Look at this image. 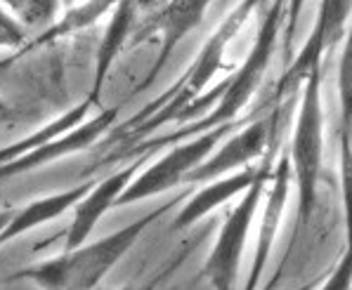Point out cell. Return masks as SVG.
Masks as SVG:
<instances>
[{
  "mask_svg": "<svg viewBox=\"0 0 352 290\" xmlns=\"http://www.w3.org/2000/svg\"><path fill=\"white\" fill-rule=\"evenodd\" d=\"M180 198H173L170 203L154 208L151 213L116 229L113 234H107L97 241H85L72 250H64L62 255L19 269L17 274H12V278L29 281L41 290H95L104 281L107 274L126 257V252L138 243L144 229L151 227Z\"/></svg>",
  "mask_w": 352,
  "mask_h": 290,
  "instance_id": "6da1fadb",
  "label": "cell"
},
{
  "mask_svg": "<svg viewBox=\"0 0 352 290\" xmlns=\"http://www.w3.org/2000/svg\"><path fill=\"white\" fill-rule=\"evenodd\" d=\"M305 8V0H286V38H294L296 29H298V19H300V12Z\"/></svg>",
  "mask_w": 352,
  "mask_h": 290,
  "instance_id": "d6986e66",
  "label": "cell"
},
{
  "mask_svg": "<svg viewBox=\"0 0 352 290\" xmlns=\"http://www.w3.org/2000/svg\"><path fill=\"white\" fill-rule=\"evenodd\" d=\"M62 3H64V5H67V8H69V5H74L76 0H62Z\"/></svg>",
  "mask_w": 352,
  "mask_h": 290,
  "instance_id": "cb8c5ba5",
  "label": "cell"
},
{
  "mask_svg": "<svg viewBox=\"0 0 352 290\" xmlns=\"http://www.w3.org/2000/svg\"><path fill=\"white\" fill-rule=\"evenodd\" d=\"M144 160H147V156H138V158L130 160L126 168L116 170V173H109L100 182H93V186L85 191V196L74 206V217L67 229L64 250H72L90 239V234L95 232L100 219L104 217L111 208H116V201L121 198V193L126 191V186L130 182L135 180L138 170L144 165Z\"/></svg>",
  "mask_w": 352,
  "mask_h": 290,
  "instance_id": "52a82bcc",
  "label": "cell"
},
{
  "mask_svg": "<svg viewBox=\"0 0 352 290\" xmlns=\"http://www.w3.org/2000/svg\"><path fill=\"white\" fill-rule=\"evenodd\" d=\"M93 186V180L85 182V184L72 186V189H64L57 193H47V196L34 198L31 203L21 206L19 210L12 213L10 222L0 229V248L10 241L19 239V236L34 232L36 227H43V224L52 222V219L62 217L64 213H69L80 198L85 196V191Z\"/></svg>",
  "mask_w": 352,
  "mask_h": 290,
  "instance_id": "8fae6325",
  "label": "cell"
},
{
  "mask_svg": "<svg viewBox=\"0 0 352 290\" xmlns=\"http://www.w3.org/2000/svg\"><path fill=\"white\" fill-rule=\"evenodd\" d=\"M5 118H10V106L5 104V99H0V123H3Z\"/></svg>",
  "mask_w": 352,
  "mask_h": 290,
  "instance_id": "603a6c76",
  "label": "cell"
},
{
  "mask_svg": "<svg viewBox=\"0 0 352 290\" xmlns=\"http://www.w3.org/2000/svg\"><path fill=\"white\" fill-rule=\"evenodd\" d=\"M116 3L118 0H83V3H78V5L76 3L69 5V8L64 10V14H59L52 24H47L36 38H29V43H26L19 52H14V57H10L8 62H3L0 67L14 62V59H19L21 55H26V52H31V50H38V47H45V45H50V43H57L62 38H69V36H76V34H80V31L90 29V26H95L102 17H107V14L116 8Z\"/></svg>",
  "mask_w": 352,
  "mask_h": 290,
  "instance_id": "7c38bea8",
  "label": "cell"
},
{
  "mask_svg": "<svg viewBox=\"0 0 352 290\" xmlns=\"http://www.w3.org/2000/svg\"><path fill=\"white\" fill-rule=\"evenodd\" d=\"M177 262H180V260H175V262H173V267H170V269H166V271L156 274V276L151 278V281L142 283V286H126V288H121V290H156V288H159V283L164 281V278L168 276V274H170L173 269H175V265H177Z\"/></svg>",
  "mask_w": 352,
  "mask_h": 290,
  "instance_id": "ffe728a7",
  "label": "cell"
},
{
  "mask_svg": "<svg viewBox=\"0 0 352 290\" xmlns=\"http://www.w3.org/2000/svg\"><path fill=\"white\" fill-rule=\"evenodd\" d=\"M267 130H270L267 121H258L253 125L243 128L232 139H227V144H223L213 156H208L204 163H199L187 175V182H208L215 180V177L232 173V170L241 168V165H248L267 147V137H270Z\"/></svg>",
  "mask_w": 352,
  "mask_h": 290,
  "instance_id": "9c48e42d",
  "label": "cell"
},
{
  "mask_svg": "<svg viewBox=\"0 0 352 290\" xmlns=\"http://www.w3.org/2000/svg\"><path fill=\"white\" fill-rule=\"evenodd\" d=\"M289 175H291L289 160L284 158L279 163L277 173H274V186H272V193H270L267 206H265V217H263V224H260L258 248H256V265H253L248 290H253V286H256L260 271H263L265 255H267L270 243H272V239H274V232H277L279 215H281V208H284V201H286V191H289Z\"/></svg>",
  "mask_w": 352,
  "mask_h": 290,
  "instance_id": "9a60e30c",
  "label": "cell"
},
{
  "mask_svg": "<svg viewBox=\"0 0 352 290\" xmlns=\"http://www.w3.org/2000/svg\"><path fill=\"white\" fill-rule=\"evenodd\" d=\"M62 5V0H21L17 17L26 29H38V26L45 29L59 17Z\"/></svg>",
  "mask_w": 352,
  "mask_h": 290,
  "instance_id": "2e32d148",
  "label": "cell"
},
{
  "mask_svg": "<svg viewBox=\"0 0 352 290\" xmlns=\"http://www.w3.org/2000/svg\"><path fill=\"white\" fill-rule=\"evenodd\" d=\"M213 0H166L164 5L156 8V12L151 14L149 21L144 26H138L133 34V45L149 40V36H159L161 40V50L156 62L151 64V69L147 71V76L142 78V83L135 88V93L149 88L156 80V76L161 73V69L168 64V59L175 52V47L180 45L182 38L194 31L201 24L206 10Z\"/></svg>",
  "mask_w": 352,
  "mask_h": 290,
  "instance_id": "5b68a950",
  "label": "cell"
},
{
  "mask_svg": "<svg viewBox=\"0 0 352 290\" xmlns=\"http://www.w3.org/2000/svg\"><path fill=\"white\" fill-rule=\"evenodd\" d=\"M14 208H0V229L5 227V224L10 222V217H12Z\"/></svg>",
  "mask_w": 352,
  "mask_h": 290,
  "instance_id": "44dd1931",
  "label": "cell"
},
{
  "mask_svg": "<svg viewBox=\"0 0 352 290\" xmlns=\"http://www.w3.org/2000/svg\"><path fill=\"white\" fill-rule=\"evenodd\" d=\"M260 168H246V170H236V173H227L223 177H215L210 184H206L201 191L194 193L192 198L185 203V208L180 210V215L175 217L173 229H187L194 222H199L201 217H206L210 210H215L218 206H223L225 201H230L236 193H243L248 186L253 184V180L258 177Z\"/></svg>",
  "mask_w": 352,
  "mask_h": 290,
  "instance_id": "4fadbf2b",
  "label": "cell"
},
{
  "mask_svg": "<svg viewBox=\"0 0 352 290\" xmlns=\"http://www.w3.org/2000/svg\"><path fill=\"white\" fill-rule=\"evenodd\" d=\"M265 180H267V165L260 168L253 184L243 191L239 206L230 213V217L225 219L223 229H220L213 252H210L208 262H206V274H208L215 290H230L234 286L248 229H251L253 217H256V210L260 206V198H263L265 191Z\"/></svg>",
  "mask_w": 352,
  "mask_h": 290,
  "instance_id": "3957f363",
  "label": "cell"
},
{
  "mask_svg": "<svg viewBox=\"0 0 352 290\" xmlns=\"http://www.w3.org/2000/svg\"><path fill=\"white\" fill-rule=\"evenodd\" d=\"M90 109H93V101L85 97L83 101H78V104L72 106L69 111H64V114H59L57 118H52L50 123H45L43 128H38V130H34L31 135H26V137L17 139V142L8 144V147H3L0 149V165L8 163V160L19 158V156H24L29 152H34V149L52 142V139L62 137L64 132L74 130L76 125H80V123L90 116Z\"/></svg>",
  "mask_w": 352,
  "mask_h": 290,
  "instance_id": "5bb4252c",
  "label": "cell"
},
{
  "mask_svg": "<svg viewBox=\"0 0 352 290\" xmlns=\"http://www.w3.org/2000/svg\"><path fill=\"white\" fill-rule=\"evenodd\" d=\"M0 290H3V288H0Z\"/></svg>",
  "mask_w": 352,
  "mask_h": 290,
  "instance_id": "d4e9b609",
  "label": "cell"
},
{
  "mask_svg": "<svg viewBox=\"0 0 352 290\" xmlns=\"http://www.w3.org/2000/svg\"><path fill=\"white\" fill-rule=\"evenodd\" d=\"M352 12V0H322V8H319V17L315 21V29H312L310 38H307L305 47H302L300 57L296 59V64L289 69V73L281 80V88L286 85L298 83L302 76L312 73L319 67V57L322 52L331 45L333 40L340 38L343 34V24L348 21Z\"/></svg>",
  "mask_w": 352,
  "mask_h": 290,
  "instance_id": "30bf717a",
  "label": "cell"
},
{
  "mask_svg": "<svg viewBox=\"0 0 352 290\" xmlns=\"http://www.w3.org/2000/svg\"><path fill=\"white\" fill-rule=\"evenodd\" d=\"M340 104H343V121L348 128L352 123V24L345 40L343 62H340Z\"/></svg>",
  "mask_w": 352,
  "mask_h": 290,
  "instance_id": "ac0fdd59",
  "label": "cell"
},
{
  "mask_svg": "<svg viewBox=\"0 0 352 290\" xmlns=\"http://www.w3.org/2000/svg\"><path fill=\"white\" fill-rule=\"evenodd\" d=\"M138 14H140L138 0H118L116 8L109 12L104 36H102V43L97 47L93 85H90V95H88L93 106H100V95L107 85L113 62L126 50L128 43H133V34L138 29Z\"/></svg>",
  "mask_w": 352,
  "mask_h": 290,
  "instance_id": "ba28073f",
  "label": "cell"
},
{
  "mask_svg": "<svg viewBox=\"0 0 352 290\" xmlns=\"http://www.w3.org/2000/svg\"><path fill=\"white\" fill-rule=\"evenodd\" d=\"M227 130H230V123L175 144L164 158H159L156 163L147 165L140 175H135V180L130 182L126 191L121 193V198L116 201V208L147 201V198H154L159 193H166L180 182H187V175L208 158V152H213V147L223 139Z\"/></svg>",
  "mask_w": 352,
  "mask_h": 290,
  "instance_id": "7a4b0ae2",
  "label": "cell"
},
{
  "mask_svg": "<svg viewBox=\"0 0 352 290\" xmlns=\"http://www.w3.org/2000/svg\"><path fill=\"white\" fill-rule=\"evenodd\" d=\"M0 5H3V8H8V10H12V12L17 14V12H19L21 0H0Z\"/></svg>",
  "mask_w": 352,
  "mask_h": 290,
  "instance_id": "7402d4cb",
  "label": "cell"
},
{
  "mask_svg": "<svg viewBox=\"0 0 352 290\" xmlns=\"http://www.w3.org/2000/svg\"><path fill=\"white\" fill-rule=\"evenodd\" d=\"M118 111H121V106H113V109H104L95 116H88L80 125L64 132L62 137L43 144V147L19 156V158L3 163L0 165V182L10 180V177L31 173V170H38V168H43V165H50V163H55V160L67 158V156L80 154L88 147H93V144L102 142L107 132L113 128V123H116Z\"/></svg>",
  "mask_w": 352,
  "mask_h": 290,
  "instance_id": "8992f818",
  "label": "cell"
},
{
  "mask_svg": "<svg viewBox=\"0 0 352 290\" xmlns=\"http://www.w3.org/2000/svg\"><path fill=\"white\" fill-rule=\"evenodd\" d=\"M26 43H29V29L21 24L12 10L0 5V50L19 52Z\"/></svg>",
  "mask_w": 352,
  "mask_h": 290,
  "instance_id": "e0dca14e",
  "label": "cell"
},
{
  "mask_svg": "<svg viewBox=\"0 0 352 290\" xmlns=\"http://www.w3.org/2000/svg\"><path fill=\"white\" fill-rule=\"evenodd\" d=\"M319 158H322V106H319V67L310 73L302 109L298 116L294 135L291 163L300 189V213L307 215L315 201V186L319 177Z\"/></svg>",
  "mask_w": 352,
  "mask_h": 290,
  "instance_id": "277c9868",
  "label": "cell"
}]
</instances>
